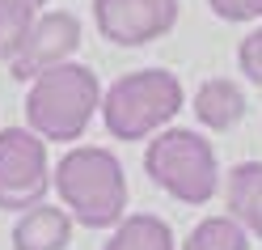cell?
<instances>
[{
    "mask_svg": "<svg viewBox=\"0 0 262 250\" xmlns=\"http://www.w3.org/2000/svg\"><path fill=\"white\" fill-rule=\"evenodd\" d=\"M186 106V89L169 68H136L114 76L102 93V123L114 140H152Z\"/></svg>",
    "mask_w": 262,
    "mask_h": 250,
    "instance_id": "obj_3",
    "label": "cell"
},
{
    "mask_svg": "<svg viewBox=\"0 0 262 250\" xmlns=\"http://www.w3.org/2000/svg\"><path fill=\"white\" fill-rule=\"evenodd\" d=\"M224 208L262 242V161H241L224 174Z\"/></svg>",
    "mask_w": 262,
    "mask_h": 250,
    "instance_id": "obj_10",
    "label": "cell"
},
{
    "mask_svg": "<svg viewBox=\"0 0 262 250\" xmlns=\"http://www.w3.org/2000/svg\"><path fill=\"white\" fill-rule=\"evenodd\" d=\"M190 110L207 131H233L245 119V110H250V98H245L241 81H233V76H207L194 89Z\"/></svg>",
    "mask_w": 262,
    "mask_h": 250,
    "instance_id": "obj_8",
    "label": "cell"
},
{
    "mask_svg": "<svg viewBox=\"0 0 262 250\" xmlns=\"http://www.w3.org/2000/svg\"><path fill=\"white\" fill-rule=\"evenodd\" d=\"M102 250H178V238L169 221L152 212H127L119 225L110 229V242Z\"/></svg>",
    "mask_w": 262,
    "mask_h": 250,
    "instance_id": "obj_11",
    "label": "cell"
},
{
    "mask_svg": "<svg viewBox=\"0 0 262 250\" xmlns=\"http://www.w3.org/2000/svg\"><path fill=\"white\" fill-rule=\"evenodd\" d=\"M51 195V153L30 127H0V212H26Z\"/></svg>",
    "mask_w": 262,
    "mask_h": 250,
    "instance_id": "obj_5",
    "label": "cell"
},
{
    "mask_svg": "<svg viewBox=\"0 0 262 250\" xmlns=\"http://www.w3.org/2000/svg\"><path fill=\"white\" fill-rule=\"evenodd\" d=\"M93 26L114 47H144L178 26V0H93Z\"/></svg>",
    "mask_w": 262,
    "mask_h": 250,
    "instance_id": "obj_7",
    "label": "cell"
},
{
    "mask_svg": "<svg viewBox=\"0 0 262 250\" xmlns=\"http://www.w3.org/2000/svg\"><path fill=\"white\" fill-rule=\"evenodd\" d=\"M51 187L72 221L85 229H114L127 216V174L102 144H72L55 161Z\"/></svg>",
    "mask_w": 262,
    "mask_h": 250,
    "instance_id": "obj_1",
    "label": "cell"
},
{
    "mask_svg": "<svg viewBox=\"0 0 262 250\" xmlns=\"http://www.w3.org/2000/svg\"><path fill=\"white\" fill-rule=\"evenodd\" d=\"M102 81L89 64H59L30 81L26 93V127L38 131L47 144H72L85 136L93 114H102Z\"/></svg>",
    "mask_w": 262,
    "mask_h": 250,
    "instance_id": "obj_2",
    "label": "cell"
},
{
    "mask_svg": "<svg viewBox=\"0 0 262 250\" xmlns=\"http://www.w3.org/2000/svg\"><path fill=\"white\" fill-rule=\"evenodd\" d=\"M47 0H0V64H9L21 51L30 26L38 22Z\"/></svg>",
    "mask_w": 262,
    "mask_h": 250,
    "instance_id": "obj_13",
    "label": "cell"
},
{
    "mask_svg": "<svg viewBox=\"0 0 262 250\" xmlns=\"http://www.w3.org/2000/svg\"><path fill=\"white\" fill-rule=\"evenodd\" d=\"M72 229H76V221H72V212L63 204L59 208L38 204V208H26L17 216L9 242H13V250H68Z\"/></svg>",
    "mask_w": 262,
    "mask_h": 250,
    "instance_id": "obj_9",
    "label": "cell"
},
{
    "mask_svg": "<svg viewBox=\"0 0 262 250\" xmlns=\"http://www.w3.org/2000/svg\"><path fill=\"white\" fill-rule=\"evenodd\" d=\"M144 174L178 204L203 208L220 191V161L203 131L194 127H165L144 148Z\"/></svg>",
    "mask_w": 262,
    "mask_h": 250,
    "instance_id": "obj_4",
    "label": "cell"
},
{
    "mask_svg": "<svg viewBox=\"0 0 262 250\" xmlns=\"http://www.w3.org/2000/svg\"><path fill=\"white\" fill-rule=\"evenodd\" d=\"M207 9L220 22H233V26H245V22L262 17V0H207Z\"/></svg>",
    "mask_w": 262,
    "mask_h": 250,
    "instance_id": "obj_14",
    "label": "cell"
},
{
    "mask_svg": "<svg viewBox=\"0 0 262 250\" xmlns=\"http://www.w3.org/2000/svg\"><path fill=\"white\" fill-rule=\"evenodd\" d=\"M237 68L245 72V81L262 85V26L254 30V34L241 39V47H237Z\"/></svg>",
    "mask_w": 262,
    "mask_h": 250,
    "instance_id": "obj_15",
    "label": "cell"
},
{
    "mask_svg": "<svg viewBox=\"0 0 262 250\" xmlns=\"http://www.w3.org/2000/svg\"><path fill=\"white\" fill-rule=\"evenodd\" d=\"M182 250H250V229L233 221L228 212H216V216H203L186 233Z\"/></svg>",
    "mask_w": 262,
    "mask_h": 250,
    "instance_id": "obj_12",
    "label": "cell"
},
{
    "mask_svg": "<svg viewBox=\"0 0 262 250\" xmlns=\"http://www.w3.org/2000/svg\"><path fill=\"white\" fill-rule=\"evenodd\" d=\"M80 47V17L68 9H51L38 13V22L30 26V34L21 43V51L9 60V76L13 81H38L42 72L59 68V64H72Z\"/></svg>",
    "mask_w": 262,
    "mask_h": 250,
    "instance_id": "obj_6",
    "label": "cell"
}]
</instances>
